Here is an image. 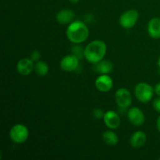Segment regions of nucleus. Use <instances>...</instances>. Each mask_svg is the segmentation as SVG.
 I'll use <instances>...</instances> for the list:
<instances>
[{
    "label": "nucleus",
    "instance_id": "b1692460",
    "mask_svg": "<svg viewBox=\"0 0 160 160\" xmlns=\"http://www.w3.org/2000/svg\"><path fill=\"white\" fill-rule=\"evenodd\" d=\"M79 1L80 0H70V2H72V3H78Z\"/></svg>",
    "mask_w": 160,
    "mask_h": 160
},
{
    "label": "nucleus",
    "instance_id": "aec40b11",
    "mask_svg": "<svg viewBox=\"0 0 160 160\" xmlns=\"http://www.w3.org/2000/svg\"><path fill=\"white\" fill-rule=\"evenodd\" d=\"M152 106H153V109H154L156 112H159L160 113V97L156 98V99L153 101Z\"/></svg>",
    "mask_w": 160,
    "mask_h": 160
},
{
    "label": "nucleus",
    "instance_id": "412c9836",
    "mask_svg": "<svg viewBox=\"0 0 160 160\" xmlns=\"http://www.w3.org/2000/svg\"><path fill=\"white\" fill-rule=\"evenodd\" d=\"M41 54L38 51H34L31 55V59H32L34 62H38L40 59Z\"/></svg>",
    "mask_w": 160,
    "mask_h": 160
},
{
    "label": "nucleus",
    "instance_id": "423d86ee",
    "mask_svg": "<svg viewBox=\"0 0 160 160\" xmlns=\"http://www.w3.org/2000/svg\"><path fill=\"white\" fill-rule=\"evenodd\" d=\"M115 101L117 106L122 109L129 107L132 102V97L130 91L125 88L118 89L115 93Z\"/></svg>",
    "mask_w": 160,
    "mask_h": 160
},
{
    "label": "nucleus",
    "instance_id": "4be33fe9",
    "mask_svg": "<svg viewBox=\"0 0 160 160\" xmlns=\"http://www.w3.org/2000/svg\"><path fill=\"white\" fill-rule=\"evenodd\" d=\"M154 91H155V93H156L158 96L160 97V82L155 85Z\"/></svg>",
    "mask_w": 160,
    "mask_h": 160
},
{
    "label": "nucleus",
    "instance_id": "393cba45",
    "mask_svg": "<svg viewBox=\"0 0 160 160\" xmlns=\"http://www.w3.org/2000/svg\"><path fill=\"white\" fill-rule=\"evenodd\" d=\"M157 64H158V66H159V69H160V56H159V59H158V61H157Z\"/></svg>",
    "mask_w": 160,
    "mask_h": 160
},
{
    "label": "nucleus",
    "instance_id": "7ed1b4c3",
    "mask_svg": "<svg viewBox=\"0 0 160 160\" xmlns=\"http://www.w3.org/2000/svg\"><path fill=\"white\" fill-rule=\"evenodd\" d=\"M154 93V88L148 83H138L134 88V95L136 98L142 103H147L151 101Z\"/></svg>",
    "mask_w": 160,
    "mask_h": 160
},
{
    "label": "nucleus",
    "instance_id": "1a4fd4ad",
    "mask_svg": "<svg viewBox=\"0 0 160 160\" xmlns=\"http://www.w3.org/2000/svg\"><path fill=\"white\" fill-rule=\"evenodd\" d=\"M95 88L101 92H108L112 88L113 81L108 74H100L95 81Z\"/></svg>",
    "mask_w": 160,
    "mask_h": 160
},
{
    "label": "nucleus",
    "instance_id": "6ab92c4d",
    "mask_svg": "<svg viewBox=\"0 0 160 160\" xmlns=\"http://www.w3.org/2000/svg\"><path fill=\"white\" fill-rule=\"evenodd\" d=\"M105 112H102V109H95L93 112V116L96 119H103V117H104Z\"/></svg>",
    "mask_w": 160,
    "mask_h": 160
},
{
    "label": "nucleus",
    "instance_id": "dca6fc26",
    "mask_svg": "<svg viewBox=\"0 0 160 160\" xmlns=\"http://www.w3.org/2000/svg\"><path fill=\"white\" fill-rule=\"evenodd\" d=\"M103 142L109 146H115L118 144L119 138L112 131H106L102 134Z\"/></svg>",
    "mask_w": 160,
    "mask_h": 160
},
{
    "label": "nucleus",
    "instance_id": "4468645a",
    "mask_svg": "<svg viewBox=\"0 0 160 160\" xmlns=\"http://www.w3.org/2000/svg\"><path fill=\"white\" fill-rule=\"evenodd\" d=\"M74 18V12L71 9H65L59 11L56 15V20L60 24L70 23Z\"/></svg>",
    "mask_w": 160,
    "mask_h": 160
},
{
    "label": "nucleus",
    "instance_id": "a211bd4d",
    "mask_svg": "<svg viewBox=\"0 0 160 160\" xmlns=\"http://www.w3.org/2000/svg\"><path fill=\"white\" fill-rule=\"evenodd\" d=\"M72 52H73V54L75 55V56H76L77 57L79 58V59H80V57H81V54L84 56V51L82 52V50H81V47H79V46H74V47H73Z\"/></svg>",
    "mask_w": 160,
    "mask_h": 160
},
{
    "label": "nucleus",
    "instance_id": "f257e3e1",
    "mask_svg": "<svg viewBox=\"0 0 160 160\" xmlns=\"http://www.w3.org/2000/svg\"><path fill=\"white\" fill-rule=\"evenodd\" d=\"M107 52L106 44L102 40H94L88 44L84 49V56L88 62L96 64L104 59Z\"/></svg>",
    "mask_w": 160,
    "mask_h": 160
},
{
    "label": "nucleus",
    "instance_id": "ddd939ff",
    "mask_svg": "<svg viewBox=\"0 0 160 160\" xmlns=\"http://www.w3.org/2000/svg\"><path fill=\"white\" fill-rule=\"evenodd\" d=\"M147 137L145 133L142 131H138L130 138V145L134 148H139L145 145Z\"/></svg>",
    "mask_w": 160,
    "mask_h": 160
},
{
    "label": "nucleus",
    "instance_id": "f8f14e48",
    "mask_svg": "<svg viewBox=\"0 0 160 160\" xmlns=\"http://www.w3.org/2000/svg\"><path fill=\"white\" fill-rule=\"evenodd\" d=\"M148 35L155 39L160 38V18L153 17L148 21L147 26Z\"/></svg>",
    "mask_w": 160,
    "mask_h": 160
},
{
    "label": "nucleus",
    "instance_id": "9d476101",
    "mask_svg": "<svg viewBox=\"0 0 160 160\" xmlns=\"http://www.w3.org/2000/svg\"><path fill=\"white\" fill-rule=\"evenodd\" d=\"M33 70H34V63L31 58H23L17 62V70L20 75L28 76Z\"/></svg>",
    "mask_w": 160,
    "mask_h": 160
},
{
    "label": "nucleus",
    "instance_id": "39448f33",
    "mask_svg": "<svg viewBox=\"0 0 160 160\" xmlns=\"http://www.w3.org/2000/svg\"><path fill=\"white\" fill-rule=\"evenodd\" d=\"M139 18V13L136 9H131L125 11L120 17V26L124 29H131L137 23Z\"/></svg>",
    "mask_w": 160,
    "mask_h": 160
},
{
    "label": "nucleus",
    "instance_id": "0eeeda50",
    "mask_svg": "<svg viewBox=\"0 0 160 160\" xmlns=\"http://www.w3.org/2000/svg\"><path fill=\"white\" fill-rule=\"evenodd\" d=\"M61 70L66 72L74 71L79 66V58L75 55H67L62 58L59 62Z\"/></svg>",
    "mask_w": 160,
    "mask_h": 160
},
{
    "label": "nucleus",
    "instance_id": "20e7f679",
    "mask_svg": "<svg viewBox=\"0 0 160 160\" xmlns=\"http://www.w3.org/2000/svg\"><path fill=\"white\" fill-rule=\"evenodd\" d=\"M29 137V131L25 125L18 123L11 128L9 131V138L14 143H24Z\"/></svg>",
    "mask_w": 160,
    "mask_h": 160
},
{
    "label": "nucleus",
    "instance_id": "f3484780",
    "mask_svg": "<svg viewBox=\"0 0 160 160\" xmlns=\"http://www.w3.org/2000/svg\"><path fill=\"white\" fill-rule=\"evenodd\" d=\"M49 67L48 65L44 61L38 60L34 64V71L39 76H45L48 74Z\"/></svg>",
    "mask_w": 160,
    "mask_h": 160
},
{
    "label": "nucleus",
    "instance_id": "6e6552de",
    "mask_svg": "<svg viewBox=\"0 0 160 160\" xmlns=\"http://www.w3.org/2000/svg\"><path fill=\"white\" fill-rule=\"evenodd\" d=\"M128 118L133 125L140 127L145 123V117L143 111L138 107H132L128 109Z\"/></svg>",
    "mask_w": 160,
    "mask_h": 160
},
{
    "label": "nucleus",
    "instance_id": "9b49d317",
    "mask_svg": "<svg viewBox=\"0 0 160 160\" xmlns=\"http://www.w3.org/2000/svg\"><path fill=\"white\" fill-rule=\"evenodd\" d=\"M103 120L109 129H117L120 124V118L118 114L112 110H108L105 112Z\"/></svg>",
    "mask_w": 160,
    "mask_h": 160
},
{
    "label": "nucleus",
    "instance_id": "f03ea898",
    "mask_svg": "<svg viewBox=\"0 0 160 160\" xmlns=\"http://www.w3.org/2000/svg\"><path fill=\"white\" fill-rule=\"evenodd\" d=\"M66 34L70 42L78 45L87 40L89 36V30L84 22L75 20L69 23Z\"/></svg>",
    "mask_w": 160,
    "mask_h": 160
},
{
    "label": "nucleus",
    "instance_id": "5701e85b",
    "mask_svg": "<svg viewBox=\"0 0 160 160\" xmlns=\"http://www.w3.org/2000/svg\"><path fill=\"white\" fill-rule=\"evenodd\" d=\"M156 127H157V129L160 133V116L157 118V120H156Z\"/></svg>",
    "mask_w": 160,
    "mask_h": 160
},
{
    "label": "nucleus",
    "instance_id": "2eb2a0df",
    "mask_svg": "<svg viewBox=\"0 0 160 160\" xmlns=\"http://www.w3.org/2000/svg\"><path fill=\"white\" fill-rule=\"evenodd\" d=\"M95 65V70L100 74H109L113 70L112 63L107 59H102Z\"/></svg>",
    "mask_w": 160,
    "mask_h": 160
}]
</instances>
